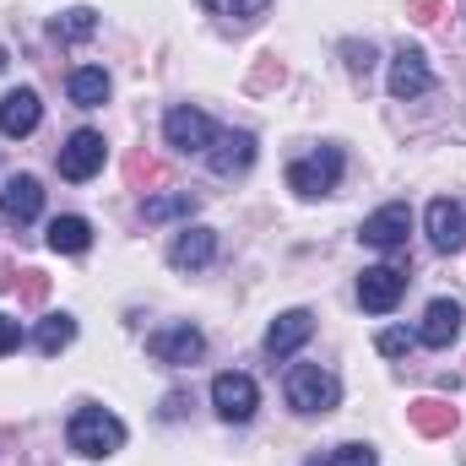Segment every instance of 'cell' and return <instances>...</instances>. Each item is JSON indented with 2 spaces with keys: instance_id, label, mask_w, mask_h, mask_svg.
<instances>
[{
  "instance_id": "cell-26",
  "label": "cell",
  "mask_w": 466,
  "mask_h": 466,
  "mask_svg": "<svg viewBox=\"0 0 466 466\" xmlns=\"http://www.w3.org/2000/svg\"><path fill=\"white\" fill-rule=\"evenodd\" d=\"M342 55H348V71H363V76L374 71V44H358V38H348V44H342Z\"/></svg>"
},
{
  "instance_id": "cell-21",
  "label": "cell",
  "mask_w": 466,
  "mask_h": 466,
  "mask_svg": "<svg viewBox=\"0 0 466 466\" xmlns=\"http://www.w3.org/2000/svg\"><path fill=\"white\" fill-rule=\"evenodd\" d=\"M93 244V223L87 218H55L49 223V249L55 255H82Z\"/></svg>"
},
{
  "instance_id": "cell-30",
  "label": "cell",
  "mask_w": 466,
  "mask_h": 466,
  "mask_svg": "<svg viewBox=\"0 0 466 466\" xmlns=\"http://www.w3.org/2000/svg\"><path fill=\"white\" fill-rule=\"evenodd\" d=\"M130 179H136V185H141V179H147V185H152V179H157V163H152V157H141V152H136V157H130Z\"/></svg>"
},
{
  "instance_id": "cell-9",
  "label": "cell",
  "mask_w": 466,
  "mask_h": 466,
  "mask_svg": "<svg viewBox=\"0 0 466 466\" xmlns=\"http://www.w3.org/2000/svg\"><path fill=\"white\" fill-rule=\"evenodd\" d=\"M147 352H152L157 363H168V369H185V363H201L207 337H201L196 326H163V331L147 337Z\"/></svg>"
},
{
  "instance_id": "cell-6",
  "label": "cell",
  "mask_w": 466,
  "mask_h": 466,
  "mask_svg": "<svg viewBox=\"0 0 466 466\" xmlns=\"http://www.w3.org/2000/svg\"><path fill=\"white\" fill-rule=\"evenodd\" d=\"M385 87H390V98H407V104H412V98H423V93L434 87L429 55H423L418 44H401V49L390 55V82H385Z\"/></svg>"
},
{
  "instance_id": "cell-11",
  "label": "cell",
  "mask_w": 466,
  "mask_h": 466,
  "mask_svg": "<svg viewBox=\"0 0 466 466\" xmlns=\"http://www.w3.org/2000/svg\"><path fill=\"white\" fill-rule=\"evenodd\" d=\"M407 233H412V212H407V201H390V207H380V212H369V218H363L358 238H363V244H374V249H401V244H407Z\"/></svg>"
},
{
  "instance_id": "cell-33",
  "label": "cell",
  "mask_w": 466,
  "mask_h": 466,
  "mask_svg": "<svg viewBox=\"0 0 466 466\" xmlns=\"http://www.w3.org/2000/svg\"><path fill=\"white\" fill-rule=\"evenodd\" d=\"M0 71H5V49H0Z\"/></svg>"
},
{
  "instance_id": "cell-5",
  "label": "cell",
  "mask_w": 466,
  "mask_h": 466,
  "mask_svg": "<svg viewBox=\"0 0 466 466\" xmlns=\"http://www.w3.org/2000/svg\"><path fill=\"white\" fill-rule=\"evenodd\" d=\"M212 407H218V418L223 423H249L255 418V407H260V385L249 380V374H218L212 380Z\"/></svg>"
},
{
  "instance_id": "cell-15",
  "label": "cell",
  "mask_w": 466,
  "mask_h": 466,
  "mask_svg": "<svg viewBox=\"0 0 466 466\" xmlns=\"http://www.w3.org/2000/svg\"><path fill=\"white\" fill-rule=\"evenodd\" d=\"M309 337H315V315H309V309H288V315L271 320V331H266V352H271V358H293Z\"/></svg>"
},
{
  "instance_id": "cell-27",
  "label": "cell",
  "mask_w": 466,
  "mask_h": 466,
  "mask_svg": "<svg viewBox=\"0 0 466 466\" xmlns=\"http://www.w3.org/2000/svg\"><path fill=\"white\" fill-rule=\"evenodd\" d=\"M412 342H418L412 331H396V326H390V331H380V352H385V358H401V352H412Z\"/></svg>"
},
{
  "instance_id": "cell-32",
  "label": "cell",
  "mask_w": 466,
  "mask_h": 466,
  "mask_svg": "<svg viewBox=\"0 0 466 466\" xmlns=\"http://www.w3.org/2000/svg\"><path fill=\"white\" fill-rule=\"evenodd\" d=\"M179 412H185V396H179V390H174V396H168V401H163V418H179Z\"/></svg>"
},
{
  "instance_id": "cell-12",
  "label": "cell",
  "mask_w": 466,
  "mask_h": 466,
  "mask_svg": "<svg viewBox=\"0 0 466 466\" xmlns=\"http://www.w3.org/2000/svg\"><path fill=\"white\" fill-rule=\"evenodd\" d=\"M429 244L440 249V255H461L466 249V212L451 201V196H440V201H429Z\"/></svg>"
},
{
  "instance_id": "cell-16",
  "label": "cell",
  "mask_w": 466,
  "mask_h": 466,
  "mask_svg": "<svg viewBox=\"0 0 466 466\" xmlns=\"http://www.w3.org/2000/svg\"><path fill=\"white\" fill-rule=\"evenodd\" d=\"M456 337H461V304H456V299H434L429 315H423V326H418V342L434 348V352H445Z\"/></svg>"
},
{
  "instance_id": "cell-25",
  "label": "cell",
  "mask_w": 466,
  "mask_h": 466,
  "mask_svg": "<svg viewBox=\"0 0 466 466\" xmlns=\"http://www.w3.org/2000/svg\"><path fill=\"white\" fill-rule=\"evenodd\" d=\"M326 466H380V456H374V445H337V451L326 456Z\"/></svg>"
},
{
  "instance_id": "cell-10",
  "label": "cell",
  "mask_w": 466,
  "mask_h": 466,
  "mask_svg": "<svg viewBox=\"0 0 466 466\" xmlns=\"http://www.w3.org/2000/svg\"><path fill=\"white\" fill-rule=\"evenodd\" d=\"M38 212H44V185H38L33 174H11V179L0 185V223L27 228Z\"/></svg>"
},
{
  "instance_id": "cell-29",
  "label": "cell",
  "mask_w": 466,
  "mask_h": 466,
  "mask_svg": "<svg viewBox=\"0 0 466 466\" xmlns=\"http://www.w3.org/2000/svg\"><path fill=\"white\" fill-rule=\"evenodd\" d=\"M16 348H22V326H16L11 315H0V358H5V352H16Z\"/></svg>"
},
{
  "instance_id": "cell-17",
  "label": "cell",
  "mask_w": 466,
  "mask_h": 466,
  "mask_svg": "<svg viewBox=\"0 0 466 466\" xmlns=\"http://www.w3.org/2000/svg\"><path fill=\"white\" fill-rule=\"evenodd\" d=\"M38 119H44V104H38L33 87H16V93L0 98V136H11V141H16V136H33Z\"/></svg>"
},
{
  "instance_id": "cell-20",
  "label": "cell",
  "mask_w": 466,
  "mask_h": 466,
  "mask_svg": "<svg viewBox=\"0 0 466 466\" xmlns=\"http://www.w3.org/2000/svg\"><path fill=\"white\" fill-rule=\"evenodd\" d=\"M201 196L196 190H168V196H147L141 201V218L147 223H168V218H196Z\"/></svg>"
},
{
  "instance_id": "cell-3",
  "label": "cell",
  "mask_w": 466,
  "mask_h": 466,
  "mask_svg": "<svg viewBox=\"0 0 466 466\" xmlns=\"http://www.w3.org/2000/svg\"><path fill=\"white\" fill-rule=\"evenodd\" d=\"M337 179H342V147H320V152L288 163V185H293L299 196H309V201H315V196H331Z\"/></svg>"
},
{
  "instance_id": "cell-4",
  "label": "cell",
  "mask_w": 466,
  "mask_h": 466,
  "mask_svg": "<svg viewBox=\"0 0 466 466\" xmlns=\"http://www.w3.org/2000/svg\"><path fill=\"white\" fill-rule=\"evenodd\" d=\"M163 141H168L174 152H201V157H207V147L218 141V125L201 115V109H190V104H174V109L163 115Z\"/></svg>"
},
{
  "instance_id": "cell-1",
  "label": "cell",
  "mask_w": 466,
  "mask_h": 466,
  "mask_svg": "<svg viewBox=\"0 0 466 466\" xmlns=\"http://www.w3.org/2000/svg\"><path fill=\"white\" fill-rule=\"evenodd\" d=\"M66 445L87 461H104L125 445V423H119L109 407H76L71 423H66Z\"/></svg>"
},
{
  "instance_id": "cell-28",
  "label": "cell",
  "mask_w": 466,
  "mask_h": 466,
  "mask_svg": "<svg viewBox=\"0 0 466 466\" xmlns=\"http://www.w3.org/2000/svg\"><path fill=\"white\" fill-rule=\"evenodd\" d=\"M44 293H49L44 271H22V299H27V304H44Z\"/></svg>"
},
{
  "instance_id": "cell-7",
  "label": "cell",
  "mask_w": 466,
  "mask_h": 466,
  "mask_svg": "<svg viewBox=\"0 0 466 466\" xmlns=\"http://www.w3.org/2000/svg\"><path fill=\"white\" fill-rule=\"evenodd\" d=\"M104 157H109V141L98 130H71V141L60 147V179L82 185V179H93L104 168Z\"/></svg>"
},
{
  "instance_id": "cell-2",
  "label": "cell",
  "mask_w": 466,
  "mask_h": 466,
  "mask_svg": "<svg viewBox=\"0 0 466 466\" xmlns=\"http://www.w3.org/2000/svg\"><path fill=\"white\" fill-rule=\"evenodd\" d=\"M288 407L304 412V418H320V412H337L342 407V380L320 363H293L288 369Z\"/></svg>"
},
{
  "instance_id": "cell-13",
  "label": "cell",
  "mask_w": 466,
  "mask_h": 466,
  "mask_svg": "<svg viewBox=\"0 0 466 466\" xmlns=\"http://www.w3.org/2000/svg\"><path fill=\"white\" fill-rule=\"evenodd\" d=\"M207 163H212L218 179L244 174V168L255 163V136H249V130H218V141L207 147Z\"/></svg>"
},
{
  "instance_id": "cell-24",
  "label": "cell",
  "mask_w": 466,
  "mask_h": 466,
  "mask_svg": "<svg viewBox=\"0 0 466 466\" xmlns=\"http://www.w3.org/2000/svg\"><path fill=\"white\" fill-rule=\"evenodd\" d=\"M201 5H207L212 16H228V22H255L271 0H201Z\"/></svg>"
},
{
  "instance_id": "cell-8",
  "label": "cell",
  "mask_w": 466,
  "mask_h": 466,
  "mask_svg": "<svg viewBox=\"0 0 466 466\" xmlns=\"http://www.w3.org/2000/svg\"><path fill=\"white\" fill-rule=\"evenodd\" d=\"M401 293H407V271H401V266H369V271L358 277V304H363L369 315H390V309L401 304Z\"/></svg>"
},
{
  "instance_id": "cell-19",
  "label": "cell",
  "mask_w": 466,
  "mask_h": 466,
  "mask_svg": "<svg viewBox=\"0 0 466 466\" xmlns=\"http://www.w3.org/2000/svg\"><path fill=\"white\" fill-rule=\"evenodd\" d=\"M66 93H71L76 109H104V98H109V71H104V66H76V71L66 76Z\"/></svg>"
},
{
  "instance_id": "cell-14",
  "label": "cell",
  "mask_w": 466,
  "mask_h": 466,
  "mask_svg": "<svg viewBox=\"0 0 466 466\" xmlns=\"http://www.w3.org/2000/svg\"><path fill=\"white\" fill-rule=\"evenodd\" d=\"M218 260V233L212 228H190L185 223V233L168 244V266L174 271H201V266H212Z\"/></svg>"
},
{
  "instance_id": "cell-22",
  "label": "cell",
  "mask_w": 466,
  "mask_h": 466,
  "mask_svg": "<svg viewBox=\"0 0 466 466\" xmlns=\"http://www.w3.org/2000/svg\"><path fill=\"white\" fill-rule=\"evenodd\" d=\"M49 33H55L60 44H82V38H93V33H98V11H93V5H71L66 16H55V22H49Z\"/></svg>"
},
{
  "instance_id": "cell-31",
  "label": "cell",
  "mask_w": 466,
  "mask_h": 466,
  "mask_svg": "<svg viewBox=\"0 0 466 466\" xmlns=\"http://www.w3.org/2000/svg\"><path fill=\"white\" fill-rule=\"evenodd\" d=\"M445 0H412V22H434Z\"/></svg>"
},
{
  "instance_id": "cell-18",
  "label": "cell",
  "mask_w": 466,
  "mask_h": 466,
  "mask_svg": "<svg viewBox=\"0 0 466 466\" xmlns=\"http://www.w3.org/2000/svg\"><path fill=\"white\" fill-rule=\"evenodd\" d=\"M407 418H412V429H418L423 440H445V434L461 423V412H456L451 401H440V396H423V401H412V407H407Z\"/></svg>"
},
{
  "instance_id": "cell-23",
  "label": "cell",
  "mask_w": 466,
  "mask_h": 466,
  "mask_svg": "<svg viewBox=\"0 0 466 466\" xmlns=\"http://www.w3.org/2000/svg\"><path fill=\"white\" fill-rule=\"evenodd\" d=\"M71 342H76V320H71V315H49V320H44V326L33 331V348L44 352V358L66 352Z\"/></svg>"
}]
</instances>
